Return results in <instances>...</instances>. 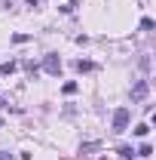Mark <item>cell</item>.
<instances>
[{"instance_id":"obj_1","label":"cell","mask_w":156,"mask_h":160,"mask_svg":"<svg viewBox=\"0 0 156 160\" xmlns=\"http://www.w3.org/2000/svg\"><path fill=\"white\" fill-rule=\"evenodd\" d=\"M129 120H132V111L129 108H117L113 111V132H126L129 129Z\"/></svg>"},{"instance_id":"obj_2","label":"cell","mask_w":156,"mask_h":160,"mask_svg":"<svg viewBox=\"0 0 156 160\" xmlns=\"http://www.w3.org/2000/svg\"><path fill=\"white\" fill-rule=\"evenodd\" d=\"M43 71H46V74H58L61 71V59L55 56V52H49V56L43 59Z\"/></svg>"},{"instance_id":"obj_3","label":"cell","mask_w":156,"mask_h":160,"mask_svg":"<svg viewBox=\"0 0 156 160\" xmlns=\"http://www.w3.org/2000/svg\"><path fill=\"white\" fill-rule=\"evenodd\" d=\"M147 92H150V83H147V80H138L135 86H132V99H135V102L147 99Z\"/></svg>"},{"instance_id":"obj_4","label":"cell","mask_w":156,"mask_h":160,"mask_svg":"<svg viewBox=\"0 0 156 160\" xmlns=\"http://www.w3.org/2000/svg\"><path fill=\"white\" fill-rule=\"evenodd\" d=\"M16 68H19L16 62H3V65H0V74H3V77H9V74H16Z\"/></svg>"},{"instance_id":"obj_5","label":"cell","mask_w":156,"mask_h":160,"mask_svg":"<svg viewBox=\"0 0 156 160\" xmlns=\"http://www.w3.org/2000/svg\"><path fill=\"white\" fill-rule=\"evenodd\" d=\"M147 132H150V123H138L135 126V136H141V139H144Z\"/></svg>"},{"instance_id":"obj_6","label":"cell","mask_w":156,"mask_h":160,"mask_svg":"<svg viewBox=\"0 0 156 160\" xmlns=\"http://www.w3.org/2000/svg\"><path fill=\"white\" fill-rule=\"evenodd\" d=\"M61 92H64V96H74V92H77V83H74V80H71V83H64V86H61Z\"/></svg>"},{"instance_id":"obj_7","label":"cell","mask_w":156,"mask_h":160,"mask_svg":"<svg viewBox=\"0 0 156 160\" xmlns=\"http://www.w3.org/2000/svg\"><path fill=\"white\" fill-rule=\"evenodd\" d=\"M92 151H98V142H89V145L80 148V154H92Z\"/></svg>"},{"instance_id":"obj_8","label":"cell","mask_w":156,"mask_h":160,"mask_svg":"<svg viewBox=\"0 0 156 160\" xmlns=\"http://www.w3.org/2000/svg\"><path fill=\"white\" fill-rule=\"evenodd\" d=\"M141 28H144V31H153L156 22H153V19H141Z\"/></svg>"},{"instance_id":"obj_9","label":"cell","mask_w":156,"mask_h":160,"mask_svg":"<svg viewBox=\"0 0 156 160\" xmlns=\"http://www.w3.org/2000/svg\"><path fill=\"white\" fill-rule=\"evenodd\" d=\"M138 154H141V157H150V154H153V148H150V145H141V148H138Z\"/></svg>"},{"instance_id":"obj_10","label":"cell","mask_w":156,"mask_h":160,"mask_svg":"<svg viewBox=\"0 0 156 160\" xmlns=\"http://www.w3.org/2000/svg\"><path fill=\"white\" fill-rule=\"evenodd\" d=\"M119 154H122V157H126V160H132V154H135V151H132L129 145H122V148H119Z\"/></svg>"},{"instance_id":"obj_11","label":"cell","mask_w":156,"mask_h":160,"mask_svg":"<svg viewBox=\"0 0 156 160\" xmlns=\"http://www.w3.org/2000/svg\"><path fill=\"white\" fill-rule=\"evenodd\" d=\"M77 71H92V62H83V59H80L77 62Z\"/></svg>"},{"instance_id":"obj_12","label":"cell","mask_w":156,"mask_h":160,"mask_svg":"<svg viewBox=\"0 0 156 160\" xmlns=\"http://www.w3.org/2000/svg\"><path fill=\"white\" fill-rule=\"evenodd\" d=\"M28 40H31L28 34H16V37H12V43H28Z\"/></svg>"},{"instance_id":"obj_13","label":"cell","mask_w":156,"mask_h":160,"mask_svg":"<svg viewBox=\"0 0 156 160\" xmlns=\"http://www.w3.org/2000/svg\"><path fill=\"white\" fill-rule=\"evenodd\" d=\"M0 160H12V157H9V154H0Z\"/></svg>"}]
</instances>
